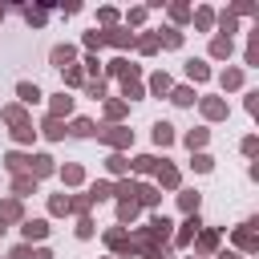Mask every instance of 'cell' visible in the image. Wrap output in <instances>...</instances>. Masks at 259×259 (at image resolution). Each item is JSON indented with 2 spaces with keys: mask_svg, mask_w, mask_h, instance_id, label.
Segmentation results:
<instances>
[{
  "mask_svg": "<svg viewBox=\"0 0 259 259\" xmlns=\"http://www.w3.org/2000/svg\"><path fill=\"white\" fill-rule=\"evenodd\" d=\"M45 235H49V223H45V219H28V223H24V239H28V243H32V239H45Z\"/></svg>",
  "mask_w": 259,
  "mask_h": 259,
  "instance_id": "cell-1",
  "label": "cell"
},
{
  "mask_svg": "<svg viewBox=\"0 0 259 259\" xmlns=\"http://www.w3.org/2000/svg\"><path fill=\"white\" fill-rule=\"evenodd\" d=\"M97 138H105L109 146H125V142H130V130H117V125H113V130H97Z\"/></svg>",
  "mask_w": 259,
  "mask_h": 259,
  "instance_id": "cell-2",
  "label": "cell"
},
{
  "mask_svg": "<svg viewBox=\"0 0 259 259\" xmlns=\"http://www.w3.org/2000/svg\"><path fill=\"white\" fill-rule=\"evenodd\" d=\"M154 142H158V146H170V142H174V125H170V121H158V125H154Z\"/></svg>",
  "mask_w": 259,
  "mask_h": 259,
  "instance_id": "cell-3",
  "label": "cell"
},
{
  "mask_svg": "<svg viewBox=\"0 0 259 259\" xmlns=\"http://www.w3.org/2000/svg\"><path fill=\"white\" fill-rule=\"evenodd\" d=\"M198 227H202V223H198V214H190V219H186V223H182V231H178V243H190V239H194V231H198Z\"/></svg>",
  "mask_w": 259,
  "mask_h": 259,
  "instance_id": "cell-4",
  "label": "cell"
},
{
  "mask_svg": "<svg viewBox=\"0 0 259 259\" xmlns=\"http://www.w3.org/2000/svg\"><path fill=\"white\" fill-rule=\"evenodd\" d=\"M251 227H255V223H247V227H239V235H235L243 251H255V247H259V243H255V235H251Z\"/></svg>",
  "mask_w": 259,
  "mask_h": 259,
  "instance_id": "cell-5",
  "label": "cell"
},
{
  "mask_svg": "<svg viewBox=\"0 0 259 259\" xmlns=\"http://www.w3.org/2000/svg\"><path fill=\"white\" fill-rule=\"evenodd\" d=\"M202 113H206V117H227V105L214 101V97H206V101H202Z\"/></svg>",
  "mask_w": 259,
  "mask_h": 259,
  "instance_id": "cell-6",
  "label": "cell"
},
{
  "mask_svg": "<svg viewBox=\"0 0 259 259\" xmlns=\"http://www.w3.org/2000/svg\"><path fill=\"white\" fill-rule=\"evenodd\" d=\"M28 170H32V174H49V170H53V158L36 154V158H28Z\"/></svg>",
  "mask_w": 259,
  "mask_h": 259,
  "instance_id": "cell-7",
  "label": "cell"
},
{
  "mask_svg": "<svg viewBox=\"0 0 259 259\" xmlns=\"http://www.w3.org/2000/svg\"><path fill=\"white\" fill-rule=\"evenodd\" d=\"M69 61H73V49H69V45H57V49H53V65H61V69H65Z\"/></svg>",
  "mask_w": 259,
  "mask_h": 259,
  "instance_id": "cell-8",
  "label": "cell"
},
{
  "mask_svg": "<svg viewBox=\"0 0 259 259\" xmlns=\"http://www.w3.org/2000/svg\"><path fill=\"white\" fill-rule=\"evenodd\" d=\"M178 202H182V210H186V214H198V194H194V190H182V198H178Z\"/></svg>",
  "mask_w": 259,
  "mask_h": 259,
  "instance_id": "cell-9",
  "label": "cell"
},
{
  "mask_svg": "<svg viewBox=\"0 0 259 259\" xmlns=\"http://www.w3.org/2000/svg\"><path fill=\"white\" fill-rule=\"evenodd\" d=\"M105 243H109L113 251H130V239H125L121 231H109V235H105Z\"/></svg>",
  "mask_w": 259,
  "mask_h": 259,
  "instance_id": "cell-10",
  "label": "cell"
},
{
  "mask_svg": "<svg viewBox=\"0 0 259 259\" xmlns=\"http://www.w3.org/2000/svg\"><path fill=\"white\" fill-rule=\"evenodd\" d=\"M186 73H190L194 81H206V73H210V69H206L202 61H186Z\"/></svg>",
  "mask_w": 259,
  "mask_h": 259,
  "instance_id": "cell-11",
  "label": "cell"
},
{
  "mask_svg": "<svg viewBox=\"0 0 259 259\" xmlns=\"http://www.w3.org/2000/svg\"><path fill=\"white\" fill-rule=\"evenodd\" d=\"M210 53H214V57H231V36H219V40L210 45Z\"/></svg>",
  "mask_w": 259,
  "mask_h": 259,
  "instance_id": "cell-12",
  "label": "cell"
},
{
  "mask_svg": "<svg viewBox=\"0 0 259 259\" xmlns=\"http://www.w3.org/2000/svg\"><path fill=\"white\" fill-rule=\"evenodd\" d=\"M150 89H154L158 97H162V93H170V77H166V73H158V77L150 81Z\"/></svg>",
  "mask_w": 259,
  "mask_h": 259,
  "instance_id": "cell-13",
  "label": "cell"
},
{
  "mask_svg": "<svg viewBox=\"0 0 259 259\" xmlns=\"http://www.w3.org/2000/svg\"><path fill=\"white\" fill-rule=\"evenodd\" d=\"M69 109H73V97H65V93L53 97V117H57V113H69Z\"/></svg>",
  "mask_w": 259,
  "mask_h": 259,
  "instance_id": "cell-14",
  "label": "cell"
},
{
  "mask_svg": "<svg viewBox=\"0 0 259 259\" xmlns=\"http://www.w3.org/2000/svg\"><path fill=\"white\" fill-rule=\"evenodd\" d=\"M73 134H77V138H89V134H93V121H89V117H77V121H73Z\"/></svg>",
  "mask_w": 259,
  "mask_h": 259,
  "instance_id": "cell-15",
  "label": "cell"
},
{
  "mask_svg": "<svg viewBox=\"0 0 259 259\" xmlns=\"http://www.w3.org/2000/svg\"><path fill=\"white\" fill-rule=\"evenodd\" d=\"M134 214H138V202H134V198H130V202H121V206H117V219H121V223H130V219H134Z\"/></svg>",
  "mask_w": 259,
  "mask_h": 259,
  "instance_id": "cell-16",
  "label": "cell"
},
{
  "mask_svg": "<svg viewBox=\"0 0 259 259\" xmlns=\"http://www.w3.org/2000/svg\"><path fill=\"white\" fill-rule=\"evenodd\" d=\"M198 247H202V251H214V247H219V235H214V231H202V235H198Z\"/></svg>",
  "mask_w": 259,
  "mask_h": 259,
  "instance_id": "cell-17",
  "label": "cell"
},
{
  "mask_svg": "<svg viewBox=\"0 0 259 259\" xmlns=\"http://www.w3.org/2000/svg\"><path fill=\"white\" fill-rule=\"evenodd\" d=\"M16 214H20V202H16V198H8V202L0 206V223H4V219H16Z\"/></svg>",
  "mask_w": 259,
  "mask_h": 259,
  "instance_id": "cell-18",
  "label": "cell"
},
{
  "mask_svg": "<svg viewBox=\"0 0 259 259\" xmlns=\"http://www.w3.org/2000/svg\"><path fill=\"white\" fill-rule=\"evenodd\" d=\"M239 81H243V73H239V69H227V73H223V89H235Z\"/></svg>",
  "mask_w": 259,
  "mask_h": 259,
  "instance_id": "cell-19",
  "label": "cell"
},
{
  "mask_svg": "<svg viewBox=\"0 0 259 259\" xmlns=\"http://www.w3.org/2000/svg\"><path fill=\"white\" fill-rule=\"evenodd\" d=\"M36 97H40V89L28 85V81H20V101H36Z\"/></svg>",
  "mask_w": 259,
  "mask_h": 259,
  "instance_id": "cell-20",
  "label": "cell"
},
{
  "mask_svg": "<svg viewBox=\"0 0 259 259\" xmlns=\"http://www.w3.org/2000/svg\"><path fill=\"white\" fill-rule=\"evenodd\" d=\"M32 134H36V130H32V125H28V121H24V125H16V130H12V138H16V142H32Z\"/></svg>",
  "mask_w": 259,
  "mask_h": 259,
  "instance_id": "cell-21",
  "label": "cell"
},
{
  "mask_svg": "<svg viewBox=\"0 0 259 259\" xmlns=\"http://www.w3.org/2000/svg\"><path fill=\"white\" fill-rule=\"evenodd\" d=\"M4 166H8V170H24V166H28V158H24V154H8V158H4Z\"/></svg>",
  "mask_w": 259,
  "mask_h": 259,
  "instance_id": "cell-22",
  "label": "cell"
},
{
  "mask_svg": "<svg viewBox=\"0 0 259 259\" xmlns=\"http://www.w3.org/2000/svg\"><path fill=\"white\" fill-rule=\"evenodd\" d=\"M158 178H162L166 186H178V170H174V166H162V170H158Z\"/></svg>",
  "mask_w": 259,
  "mask_h": 259,
  "instance_id": "cell-23",
  "label": "cell"
},
{
  "mask_svg": "<svg viewBox=\"0 0 259 259\" xmlns=\"http://www.w3.org/2000/svg\"><path fill=\"white\" fill-rule=\"evenodd\" d=\"M45 134H49V138H65V130H61V121H57V117H49V121H45Z\"/></svg>",
  "mask_w": 259,
  "mask_h": 259,
  "instance_id": "cell-24",
  "label": "cell"
},
{
  "mask_svg": "<svg viewBox=\"0 0 259 259\" xmlns=\"http://www.w3.org/2000/svg\"><path fill=\"white\" fill-rule=\"evenodd\" d=\"M202 142H206V130H190V134H186V146H190V150L202 146Z\"/></svg>",
  "mask_w": 259,
  "mask_h": 259,
  "instance_id": "cell-25",
  "label": "cell"
},
{
  "mask_svg": "<svg viewBox=\"0 0 259 259\" xmlns=\"http://www.w3.org/2000/svg\"><path fill=\"white\" fill-rule=\"evenodd\" d=\"M121 89H125V97H130V101H134V97H142V89L134 85V77H125V81H121Z\"/></svg>",
  "mask_w": 259,
  "mask_h": 259,
  "instance_id": "cell-26",
  "label": "cell"
},
{
  "mask_svg": "<svg viewBox=\"0 0 259 259\" xmlns=\"http://www.w3.org/2000/svg\"><path fill=\"white\" fill-rule=\"evenodd\" d=\"M134 166H138V170H142V174H150V170H154V166H158V158H150V154H146V158H138V162H134Z\"/></svg>",
  "mask_w": 259,
  "mask_h": 259,
  "instance_id": "cell-27",
  "label": "cell"
},
{
  "mask_svg": "<svg viewBox=\"0 0 259 259\" xmlns=\"http://www.w3.org/2000/svg\"><path fill=\"white\" fill-rule=\"evenodd\" d=\"M28 190H36V178H16V194H28Z\"/></svg>",
  "mask_w": 259,
  "mask_h": 259,
  "instance_id": "cell-28",
  "label": "cell"
},
{
  "mask_svg": "<svg viewBox=\"0 0 259 259\" xmlns=\"http://www.w3.org/2000/svg\"><path fill=\"white\" fill-rule=\"evenodd\" d=\"M174 101H178V105H190L194 93H190V89H174Z\"/></svg>",
  "mask_w": 259,
  "mask_h": 259,
  "instance_id": "cell-29",
  "label": "cell"
},
{
  "mask_svg": "<svg viewBox=\"0 0 259 259\" xmlns=\"http://www.w3.org/2000/svg\"><path fill=\"white\" fill-rule=\"evenodd\" d=\"M210 166H214V162H210V158H206V154H198V158H194V170H198V174H206V170H210Z\"/></svg>",
  "mask_w": 259,
  "mask_h": 259,
  "instance_id": "cell-30",
  "label": "cell"
},
{
  "mask_svg": "<svg viewBox=\"0 0 259 259\" xmlns=\"http://www.w3.org/2000/svg\"><path fill=\"white\" fill-rule=\"evenodd\" d=\"M85 45H89V49H97V45H105V32H89V36H85Z\"/></svg>",
  "mask_w": 259,
  "mask_h": 259,
  "instance_id": "cell-31",
  "label": "cell"
},
{
  "mask_svg": "<svg viewBox=\"0 0 259 259\" xmlns=\"http://www.w3.org/2000/svg\"><path fill=\"white\" fill-rule=\"evenodd\" d=\"M162 40H166V45H170V49H178V45H182V36H178V32H174V28H166V36H162Z\"/></svg>",
  "mask_w": 259,
  "mask_h": 259,
  "instance_id": "cell-32",
  "label": "cell"
},
{
  "mask_svg": "<svg viewBox=\"0 0 259 259\" xmlns=\"http://www.w3.org/2000/svg\"><path fill=\"white\" fill-rule=\"evenodd\" d=\"M109 170H113V174H121V170H125V158H121V154H113V158H109Z\"/></svg>",
  "mask_w": 259,
  "mask_h": 259,
  "instance_id": "cell-33",
  "label": "cell"
},
{
  "mask_svg": "<svg viewBox=\"0 0 259 259\" xmlns=\"http://www.w3.org/2000/svg\"><path fill=\"white\" fill-rule=\"evenodd\" d=\"M138 194H142V202H150V206H154V202H158V194H154V190H150V186H138Z\"/></svg>",
  "mask_w": 259,
  "mask_h": 259,
  "instance_id": "cell-34",
  "label": "cell"
},
{
  "mask_svg": "<svg viewBox=\"0 0 259 259\" xmlns=\"http://www.w3.org/2000/svg\"><path fill=\"white\" fill-rule=\"evenodd\" d=\"M65 182H81V170L77 166H65Z\"/></svg>",
  "mask_w": 259,
  "mask_h": 259,
  "instance_id": "cell-35",
  "label": "cell"
},
{
  "mask_svg": "<svg viewBox=\"0 0 259 259\" xmlns=\"http://www.w3.org/2000/svg\"><path fill=\"white\" fill-rule=\"evenodd\" d=\"M109 194H113V190H109L105 182H97V186H93V198H109Z\"/></svg>",
  "mask_w": 259,
  "mask_h": 259,
  "instance_id": "cell-36",
  "label": "cell"
},
{
  "mask_svg": "<svg viewBox=\"0 0 259 259\" xmlns=\"http://www.w3.org/2000/svg\"><path fill=\"white\" fill-rule=\"evenodd\" d=\"M77 235H81V239H89V235H93V223H89V219H81V227H77Z\"/></svg>",
  "mask_w": 259,
  "mask_h": 259,
  "instance_id": "cell-37",
  "label": "cell"
},
{
  "mask_svg": "<svg viewBox=\"0 0 259 259\" xmlns=\"http://www.w3.org/2000/svg\"><path fill=\"white\" fill-rule=\"evenodd\" d=\"M12 259H32V251H28V247H16V251H12Z\"/></svg>",
  "mask_w": 259,
  "mask_h": 259,
  "instance_id": "cell-38",
  "label": "cell"
},
{
  "mask_svg": "<svg viewBox=\"0 0 259 259\" xmlns=\"http://www.w3.org/2000/svg\"><path fill=\"white\" fill-rule=\"evenodd\" d=\"M32 259H53V255H49V251L40 247V251H32Z\"/></svg>",
  "mask_w": 259,
  "mask_h": 259,
  "instance_id": "cell-39",
  "label": "cell"
},
{
  "mask_svg": "<svg viewBox=\"0 0 259 259\" xmlns=\"http://www.w3.org/2000/svg\"><path fill=\"white\" fill-rule=\"evenodd\" d=\"M219 259H239V255H231V251H223V255H219Z\"/></svg>",
  "mask_w": 259,
  "mask_h": 259,
  "instance_id": "cell-40",
  "label": "cell"
},
{
  "mask_svg": "<svg viewBox=\"0 0 259 259\" xmlns=\"http://www.w3.org/2000/svg\"><path fill=\"white\" fill-rule=\"evenodd\" d=\"M0 235H4V223H0Z\"/></svg>",
  "mask_w": 259,
  "mask_h": 259,
  "instance_id": "cell-41",
  "label": "cell"
},
{
  "mask_svg": "<svg viewBox=\"0 0 259 259\" xmlns=\"http://www.w3.org/2000/svg\"><path fill=\"white\" fill-rule=\"evenodd\" d=\"M0 16H4V8H0Z\"/></svg>",
  "mask_w": 259,
  "mask_h": 259,
  "instance_id": "cell-42",
  "label": "cell"
}]
</instances>
